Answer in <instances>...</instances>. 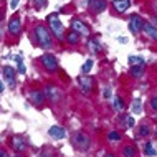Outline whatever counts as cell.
Wrapping results in <instances>:
<instances>
[{"label": "cell", "mask_w": 157, "mask_h": 157, "mask_svg": "<svg viewBox=\"0 0 157 157\" xmlns=\"http://www.w3.org/2000/svg\"><path fill=\"white\" fill-rule=\"evenodd\" d=\"M142 113V108H141V101L136 99L132 103V114H141Z\"/></svg>", "instance_id": "603a6c76"}, {"label": "cell", "mask_w": 157, "mask_h": 157, "mask_svg": "<svg viewBox=\"0 0 157 157\" xmlns=\"http://www.w3.org/2000/svg\"><path fill=\"white\" fill-rule=\"evenodd\" d=\"M104 157H114V155H113V154H106Z\"/></svg>", "instance_id": "74e56055"}, {"label": "cell", "mask_w": 157, "mask_h": 157, "mask_svg": "<svg viewBox=\"0 0 157 157\" xmlns=\"http://www.w3.org/2000/svg\"><path fill=\"white\" fill-rule=\"evenodd\" d=\"M48 25H50V32L55 35V38H58V40H63V36H65V27H63V23L60 22V17L58 13H52L48 15Z\"/></svg>", "instance_id": "7a4b0ae2"}, {"label": "cell", "mask_w": 157, "mask_h": 157, "mask_svg": "<svg viewBox=\"0 0 157 157\" xmlns=\"http://www.w3.org/2000/svg\"><path fill=\"white\" fill-rule=\"evenodd\" d=\"M109 139L111 141H121V134L117 131H113V132H109Z\"/></svg>", "instance_id": "83f0119b"}, {"label": "cell", "mask_w": 157, "mask_h": 157, "mask_svg": "<svg viewBox=\"0 0 157 157\" xmlns=\"http://www.w3.org/2000/svg\"><path fill=\"white\" fill-rule=\"evenodd\" d=\"M142 71H144V66H131V75L132 76H141Z\"/></svg>", "instance_id": "cb8c5ba5"}, {"label": "cell", "mask_w": 157, "mask_h": 157, "mask_svg": "<svg viewBox=\"0 0 157 157\" xmlns=\"http://www.w3.org/2000/svg\"><path fill=\"white\" fill-rule=\"evenodd\" d=\"M142 25H144V22L139 15H132L129 18V30H131V33H134V35H137V33L142 32Z\"/></svg>", "instance_id": "8992f818"}, {"label": "cell", "mask_w": 157, "mask_h": 157, "mask_svg": "<svg viewBox=\"0 0 157 157\" xmlns=\"http://www.w3.org/2000/svg\"><path fill=\"white\" fill-rule=\"evenodd\" d=\"M45 96L48 98L50 101H52V103H58V101L61 99V90L60 88H56V86H53V84H48V86L45 88Z\"/></svg>", "instance_id": "5b68a950"}, {"label": "cell", "mask_w": 157, "mask_h": 157, "mask_svg": "<svg viewBox=\"0 0 157 157\" xmlns=\"http://www.w3.org/2000/svg\"><path fill=\"white\" fill-rule=\"evenodd\" d=\"M144 152H146L147 155H154V154H155V151H154V147H152V144H146V147H144Z\"/></svg>", "instance_id": "4316f807"}, {"label": "cell", "mask_w": 157, "mask_h": 157, "mask_svg": "<svg viewBox=\"0 0 157 157\" xmlns=\"http://www.w3.org/2000/svg\"><path fill=\"white\" fill-rule=\"evenodd\" d=\"M15 157H22V155H15Z\"/></svg>", "instance_id": "ab89813d"}, {"label": "cell", "mask_w": 157, "mask_h": 157, "mask_svg": "<svg viewBox=\"0 0 157 157\" xmlns=\"http://www.w3.org/2000/svg\"><path fill=\"white\" fill-rule=\"evenodd\" d=\"M17 70H18V73H22V75L27 73V68H25L23 63H18V65H17Z\"/></svg>", "instance_id": "f1b7e54d"}, {"label": "cell", "mask_w": 157, "mask_h": 157, "mask_svg": "<svg viewBox=\"0 0 157 157\" xmlns=\"http://www.w3.org/2000/svg\"><path fill=\"white\" fill-rule=\"evenodd\" d=\"M142 32L146 33V35L151 38V40L157 41V27H154L152 23H144V25H142Z\"/></svg>", "instance_id": "5bb4252c"}, {"label": "cell", "mask_w": 157, "mask_h": 157, "mask_svg": "<svg viewBox=\"0 0 157 157\" xmlns=\"http://www.w3.org/2000/svg\"><path fill=\"white\" fill-rule=\"evenodd\" d=\"M18 5H20V0H10V8L12 10H15Z\"/></svg>", "instance_id": "d6a6232c"}, {"label": "cell", "mask_w": 157, "mask_h": 157, "mask_svg": "<svg viewBox=\"0 0 157 157\" xmlns=\"http://www.w3.org/2000/svg\"><path fill=\"white\" fill-rule=\"evenodd\" d=\"M117 40H119V43H122V45H124V43H127V38H126V36H119Z\"/></svg>", "instance_id": "836d02e7"}, {"label": "cell", "mask_w": 157, "mask_h": 157, "mask_svg": "<svg viewBox=\"0 0 157 157\" xmlns=\"http://www.w3.org/2000/svg\"><path fill=\"white\" fill-rule=\"evenodd\" d=\"M25 139L22 137V136H13L12 137V147H13V151L15 152H22L25 149Z\"/></svg>", "instance_id": "4fadbf2b"}, {"label": "cell", "mask_w": 157, "mask_h": 157, "mask_svg": "<svg viewBox=\"0 0 157 157\" xmlns=\"http://www.w3.org/2000/svg\"><path fill=\"white\" fill-rule=\"evenodd\" d=\"M93 8L94 12H103L106 8V0H93Z\"/></svg>", "instance_id": "d6986e66"}, {"label": "cell", "mask_w": 157, "mask_h": 157, "mask_svg": "<svg viewBox=\"0 0 157 157\" xmlns=\"http://www.w3.org/2000/svg\"><path fill=\"white\" fill-rule=\"evenodd\" d=\"M22 30V23H20V18L18 17H13V18L8 22V33H10L12 36H17Z\"/></svg>", "instance_id": "9c48e42d"}, {"label": "cell", "mask_w": 157, "mask_h": 157, "mask_svg": "<svg viewBox=\"0 0 157 157\" xmlns=\"http://www.w3.org/2000/svg\"><path fill=\"white\" fill-rule=\"evenodd\" d=\"M78 84H79V88H81V91L84 93V94H91L94 81H93V78H90V76H83V78L78 79Z\"/></svg>", "instance_id": "52a82bcc"}, {"label": "cell", "mask_w": 157, "mask_h": 157, "mask_svg": "<svg viewBox=\"0 0 157 157\" xmlns=\"http://www.w3.org/2000/svg\"><path fill=\"white\" fill-rule=\"evenodd\" d=\"M48 134H50V137H53V139H65L66 137V131L63 129L61 126H52L48 131Z\"/></svg>", "instance_id": "8fae6325"}, {"label": "cell", "mask_w": 157, "mask_h": 157, "mask_svg": "<svg viewBox=\"0 0 157 157\" xmlns=\"http://www.w3.org/2000/svg\"><path fill=\"white\" fill-rule=\"evenodd\" d=\"M154 8H155V12H157V2H155V5H154Z\"/></svg>", "instance_id": "f35d334b"}, {"label": "cell", "mask_w": 157, "mask_h": 157, "mask_svg": "<svg viewBox=\"0 0 157 157\" xmlns=\"http://www.w3.org/2000/svg\"><path fill=\"white\" fill-rule=\"evenodd\" d=\"M33 33H35V40L38 41V45H40L41 48H52L53 40H52V35H50V32H48L46 27H43V25H36Z\"/></svg>", "instance_id": "6da1fadb"}, {"label": "cell", "mask_w": 157, "mask_h": 157, "mask_svg": "<svg viewBox=\"0 0 157 157\" xmlns=\"http://www.w3.org/2000/svg\"><path fill=\"white\" fill-rule=\"evenodd\" d=\"M113 108H114V111H122L124 109V103H122V99L121 98H114V101H113Z\"/></svg>", "instance_id": "ffe728a7"}, {"label": "cell", "mask_w": 157, "mask_h": 157, "mask_svg": "<svg viewBox=\"0 0 157 157\" xmlns=\"http://www.w3.org/2000/svg\"><path fill=\"white\" fill-rule=\"evenodd\" d=\"M113 5H114V8H116V12L122 13V12H126L127 8H129L131 2L129 0H113Z\"/></svg>", "instance_id": "9a60e30c"}, {"label": "cell", "mask_w": 157, "mask_h": 157, "mask_svg": "<svg viewBox=\"0 0 157 157\" xmlns=\"http://www.w3.org/2000/svg\"><path fill=\"white\" fill-rule=\"evenodd\" d=\"M136 154H137V149L132 144H127L122 147V157H136Z\"/></svg>", "instance_id": "2e32d148"}, {"label": "cell", "mask_w": 157, "mask_h": 157, "mask_svg": "<svg viewBox=\"0 0 157 157\" xmlns=\"http://www.w3.org/2000/svg\"><path fill=\"white\" fill-rule=\"evenodd\" d=\"M3 90H5V84H3L2 81H0V94H2V93H3Z\"/></svg>", "instance_id": "d590c367"}, {"label": "cell", "mask_w": 157, "mask_h": 157, "mask_svg": "<svg viewBox=\"0 0 157 157\" xmlns=\"http://www.w3.org/2000/svg\"><path fill=\"white\" fill-rule=\"evenodd\" d=\"M155 134H157V129H155Z\"/></svg>", "instance_id": "60d3db41"}, {"label": "cell", "mask_w": 157, "mask_h": 157, "mask_svg": "<svg viewBox=\"0 0 157 157\" xmlns=\"http://www.w3.org/2000/svg\"><path fill=\"white\" fill-rule=\"evenodd\" d=\"M90 50L93 53H99L101 52V45L98 40H90Z\"/></svg>", "instance_id": "44dd1931"}, {"label": "cell", "mask_w": 157, "mask_h": 157, "mask_svg": "<svg viewBox=\"0 0 157 157\" xmlns=\"http://www.w3.org/2000/svg\"><path fill=\"white\" fill-rule=\"evenodd\" d=\"M30 99H32L33 104L41 106L43 101H45V93L40 91V90H33V91H30Z\"/></svg>", "instance_id": "7c38bea8"}, {"label": "cell", "mask_w": 157, "mask_h": 157, "mask_svg": "<svg viewBox=\"0 0 157 157\" xmlns=\"http://www.w3.org/2000/svg\"><path fill=\"white\" fill-rule=\"evenodd\" d=\"M3 78L8 83L10 88H15V68L12 66H5L3 68Z\"/></svg>", "instance_id": "30bf717a"}, {"label": "cell", "mask_w": 157, "mask_h": 157, "mask_svg": "<svg viewBox=\"0 0 157 157\" xmlns=\"http://www.w3.org/2000/svg\"><path fill=\"white\" fill-rule=\"evenodd\" d=\"M126 119H127V121H126V126H127V127H132V126H134V122H136V121H134V117H132V116H127Z\"/></svg>", "instance_id": "4dcf8cb0"}, {"label": "cell", "mask_w": 157, "mask_h": 157, "mask_svg": "<svg viewBox=\"0 0 157 157\" xmlns=\"http://www.w3.org/2000/svg\"><path fill=\"white\" fill-rule=\"evenodd\" d=\"M151 108L154 109V111H157V96H154L151 99Z\"/></svg>", "instance_id": "1f68e13d"}, {"label": "cell", "mask_w": 157, "mask_h": 157, "mask_svg": "<svg viewBox=\"0 0 157 157\" xmlns=\"http://www.w3.org/2000/svg\"><path fill=\"white\" fill-rule=\"evenodd\" d=\"M127 60H129V65L131 66H144V65H146L144 58L142 56H136V55H131Z\"/></svg>", "instance_id": "ac0fdd59"}, {"label": "cell", "mask_w": 157, "mask_h": 157, "mask_svg": "<svg viewBox=\"0 0 157 157\" xmlns=\"http://www.w3.org/2000/svg\"><path fill=\"white\" fill-rule=\"evenodd\" d=\"M0 157H8V154L3 149H0Z\"/></svg>", "instance_id": "e575fe53"}, {"label": "cell", "mask_w": 157, "mask_h": 157, "mask_svg": "<svg viewBox=\"0 0 157 157\" xmlns=\"http://www.w3.org/2000/svg\"><path fill=\"white\" fill-rule=\"evenodd\" d=\"M41 63H43L45 70L50 71V73H55V71L58 70V61H56V58H55L53 55H50V53H45L43 56H41Z\"/></svg>", "instance_id": "277c9868"}, {"label": "cell", "mask_w": 157, "mask_h": 157, "mask_svg": "<svg viewBox=\"0 0 157 157\" xmlns=\"http://www.w3.org/2000/svg\"><path fill=\"white\" fill-rule=\"evenodd\" d=\"M93 65H94V61H93L91 58H90V60H86V61H84V65H83V68H81V71H83V73H90Z\"/></svg>", "instance_id": "7402d4cb"}, {"label": "cell", "mask_w": 157, "mask_h": 157, "mask_svg": "<svg viewBox=\"0 0 157 157\" xmlns=\"http://www.w3.org/2000/svg\"><path fill=\"white\" fill-rule=\"evenodd\" d=\"M103 96L108 99V98H111L113 94H111V88H103Z\"/></svg>", "instance_id": "f546056e"}, {"label": "cell", "mask_w": 157, "mask_h": 157, "mask_svg": "<svg viewBox=\"0 0 157 157\" xmlns=\"http://www.w3.org/2000/svg\"><path fill=\"white\" fill-rule=\"evenodd\" d=\"M155 119H157V116H155Z\"/></svg>", "instance_id": "b9f144b4"}, {"label": "cell", "mask_w": 157, "mask_h": 157, "mask_svg": "<svg viewBox=\"0 0 157 157\" xmlns=\"http://www.w3.org/2000/svg\"><path fill=\"white\" fill-rule=\"evenodd\" d=\"M71 141H73V146H76V149L79 151H88L91 146V139L86 132H75Z\"/></svg>", "instance_id": "3957f363"}, {"label": "cell", "mask_w": 157, "mask_h": 157, "mask_svg": "<svg viewBox=\"0 0 157 157\" xmlns=\"http://www.w3.org/2000/svg\"><path fill=\"white\" fill-rule=\"evenodd\" d=\"M38 157H52V155H48V154H41V155H38Z\"/></svg>", "instance_id": "8d00e7d4"}, {"label": "cell", "mask_w": 157, "mask_h": 157, "mask_svg": "<svg viewBox=\"0 0 157 157\" xmlns=\"http://www.w3.org/2000/svg\"><path fill=\"white\" fill-rule=\"evenodd\" d=\"M79 38H81V35H78L76 32L71 30V32H68V35L65 36V40H66L70 45H76V43L79 41Z\"/></svg>", "instance_id": "e0dca14e"}, {"label": "cell", "mask_w": 157, "mask_h": 157, "mask_svg": "<svg viewBox=\"0 0 157 157\" xmlns=\"http://www.w3.org/2000/svg\"><path fill=\"white\" fill-rule=\"evenodd\" d=\"M33 2H35V7L38 10H41V8H45L48 5V0H33Z\"/></svg>", "instance_id": "d4e9b609"}, {"label": "cell", "mask_w": 157, "mask_h": 157, "mask_svg": "<svg viewBox=\"0 0 157 157\" xmlns=\"http://www.w3.org/2000/svg\"><path fill=\"white\" fill-rule=\"evenodd\" d=\"M149 132H151V129H149L147 124H142L141 127H139V134L141 136H149Z\"/></svg>", "instance_id": "484cf974"}, {"label": "cell", "mask_w": 157, "mask_h": 157, "mask_svg": "<svg viewBox=\"0 0 157 157\" xmlns=\"http://www.w3.org/2000/svg\"><path fill=\"white\" fill-rule=\"evenodd\" d=\"M71 30L76 32L78 35H83V36L90 35V28H88L81 20H73V22H71Z\"/></svg>", "instance_id": "ba28073f"}]
</instances>
